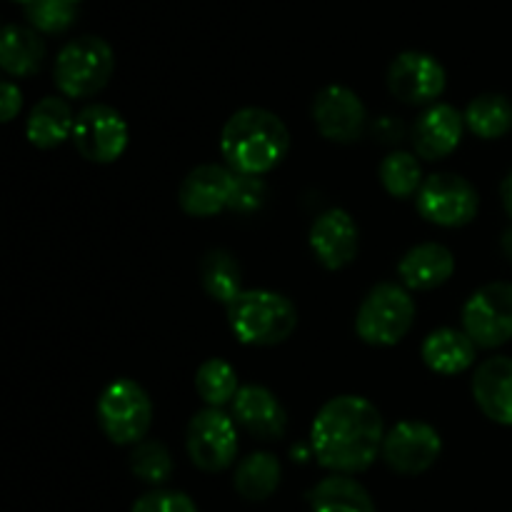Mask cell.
<instances>
[{"mask_svg":"<svg viewBox=\"0 0 512 512\" xmlns=\"http://www.w3.org/2000/svg\"><path fill=\"white\" fill-rule=\"evenodd\" d=\"M115 55L108 40L98 35H80L70 40L55 58L53 78L68 98H90L110 83Z\"/></svg>","mask_w":512,"mask_h":512,"instance_id":"277c9868","label":"cell"},{"mask_svg":"<svg viewBox=\"0 0 512 512\" xmlns=\"http://www.w3.org/2000/svg\"><path fill=\"white\" fill-rule=\"evenodd\" d=\"M45 58V45L38 30L5 25L0 40V65L13 78H30L40 70Z\"/></svg>","mask_w":512,"mask_h":512,"instance_id":"603a6c76","label":"cell"},{"mask_svg":"<svg viewBox=\"0 0 512 512\" xmlns=\"http://www.w3.org/2000/svg\"><path fill=\"white\" fill-rule=\"evenodd\" d=\"M385 425L380 410L360 395H338L318 410L310 445L318 463L333 475L368 470L383 453Z\"/></svg>","mask_w":512,"mask_h":512,"instance_id":"6da1fadb","label":"cell"},{"mask_svg":"<svg viewBox=\"0 0 512 512\" xmlns=\"http://www.w3.org/2000/svg\"><path fill=\"white\" fill-rule=\"evenodd\" d=\"M130 512H200L195 500L190 495L180 493V490L155 488L140 495L133 503Z\"/></svg>","mask_w":512,"mask_h":512,"instance_id":"4dcf8cb0","label":"cell"},{"mask_svg":"<svg viewBox=\"0 0 512 512\" xmlns=\"http://www.w3.org/2000/svg\"><path fill=\"white\" fill-rule=\"evenodd\" d=\"M265 198H268V188H265L263 178L258 175H240L235 180V190H233V200H230V208L233 213L240 215H250L255 210L263 208Z\"/></svg>","mask_w":512,"mask_h":512,"instance_id":"1f68e13d","label":"cell"},{"mask_svg":"<svg viewBox=\"0 0 512 512\" xmlns=\"http://www.w3.org/2000/svg\"><path fill=\"white\" fill-rule=\"evenodd\" d=\"M443 453V440L433 425L423 420H403L383 443V460L398 475H420L435 465Z\"/></svg>","mask_w":512,"mask_h":512,"instance_id":"8fae6325","label":"cell"},{"mask_svg":"<svg viewBox=\"0 0 512 512\" xmlns=\"http://www.w3.org/2000/svg\"><path fill=\"white\" fill-rule=\"evenodd\" d=\"M463 118L470 133H475L478 138H503L512 130V103L500 93L478 95L468 103Z\"/></svg>","mask_w":512,"mask_h":512,"instance_id":"484cf974","label":"cell"},{"mask_svg":"<svg viewBox=\"0 0 512 512\" xmlns=\"http://www.w3.org/2000/svg\"><path fill=\"white\" fill-rule=\"evenodd\" d=\"M380 183H383V188L393 198H413V195L420 193L425 183L420 160L413 153H408V150H393L380 163Z\"/></svg>","mask_w":512,"mask_h":512,"instance_id":"83f0119b","label":"cell"},{"mask_svg":"<svg viewBox=\"0 0 512 512\" xmlns=\"http://www.w3.org/2000/svg\"><path fill=\"white\" fill-rule=\"evenodd\" d=\"M73 145L85 160L98 165L115 163L125 153L130 140L128 123L115 108L103 103L85 105L75 115Z\"/></svg>","mask_w":512,"mask_h":512,"instance_id":"9c48e42d","label":"cell"},{"mask_svg":"<svg viewBox=\"0 0 512 512\" xmlns=\"http://www.w3.org/2000/svg\"><path fill=\"white\" fill-rule=\"evenodd\" d=\"M280 480H283V465L273 453H250L235 468L233 485L240 498L263 503L273 498L275 490L280 488Z\"/></svg>","mask_w":512,"mask_h":512,"instance_id":"cb8c5ba5","label":"cell"},{"mask_svg":"<svg viewBox=\"0 0 512 512\" xmlns=\"http://www.w3.org/2000/svg\"><path fill=\"white\" fill-rule=\"evenodd\" d=\"M500 198H503L505 213H508L510 218H512V170H510L508 175H505L503 185H500Z\"/></svg>","mask_w":512,"mask_h":512,"instance_id":"e575fe53","label":"cell"},{"mask_svg":"<svg viewBox=\"0 0 512 512\" xmlns=\"http://www.w3.org/2000/svg\"><path fill=\"white\" fill-rule=\"evenodd\" d=\"M463 330L485 350L512 340V283H488L475 290L463 308Z\"/></svg>","mask_w":512,"mask_h":512,"instance_id":"30bf717a","label":"cell"},{"mask_svg":"<svg viewBox=\"0 0 512 512\" xmlns=\"http://www.w3.org/2000/svg\"><path fill=\"white\" fill-rule=\"evenodd\" d=\"M75 128V113L63 98H43L35 103L30 110L28 123H25V135H28L30 145L40 150L58 148L63 140L73 138Z\"/></svg>","mask_w":512,"mask_h":512,"instance_id":"7402d4cb","label":"cell"},{"mask_svg":"<svg viewBox=\"0 0 512 512\" xmlns=\"http://www.w3.org/2000/svg\"><path fill=\"white\" fill-rule=\"evenodd\" d=\"M190 460L203 473L228 470L238 458V423L223 408H205L190 418L185 433Z\"/></svg>","mask_w":512,"mask_h":512,"instance_id":"52a82bcc","label":"cell"},{"mask_svg":"<svg viewBox=\"0 0 512 512\" xmlns=\"http://www.w3.org/2000/svg\"><path fill=\"white\" fill-rule=\"evenodd\" d=\"M220 150L230 170L260 178L285 160L290 150V130L270 110L243 108L223 125Z\"/></svg>","mask_w":512,"mask_h":512,"instance_id":"7a4b0ae2","label":"cell"},{"mask_svg":"<svg viewBox=\"0 0 512 512\" xmlns=\"http://www.w3.org/2000/svg\"><path fill=\"white\" fill-rule=\"evenodd\" d=\"M228 325L243 345H280L298 328V308L275 290H243L228 305Z\"/></svg>","mask_w":512,"mask_h":512,"instance_id":"3957f363","label":"cell"},{"mask_svg":"<svg viewBox=\"0 0 512 512\" xmlns=\"http://www.w3.org/2000/svg\"><path fill=\"white\" fill-rule=\"evenodd\" d=\"M463 125L465 118L453 105H430L413 125L415 153L425 160L448 158L463 140Z\"/></svg>","mask_w":512,"mask_h":512,"instance_id":"e0dca14e","label":"cell"},{"mask_svg":"<svg viewBox=\"0 0 512 512\" xmlns=\"http://www.w3.org/2000/svg\"><path fill=\"white\" fill-rule=\"evenodd\" d=\"M473 398L485 418L512 428V358L498 355L478 365L473 375Z\"/></svg>","mask_w":512,"mask_h":512,"instance_id":"ac0fdd59","label":"cell"},{"mask_svg":"<svg viewBox=\"0 0 512 512\" xmlns=\"http://www.w3.org/2000/svg\"><path fill=\"white\" fill-rule=\"evenodd\" d=\"M310 248L323 268L340 270L358 258L360 228L348 210L330 208L310 228Z\"/></svg>","mask_w":512,"mask_h":512,"instance_id":"9a60e30c","label":"cell"},{"mask_svg":"<svg viewBox=\"0 0 512 512\" xmlns=\"http://www.w3.org/2000/svg\"><path fill=\"white\" fill-rule=\"evenodd\" d=\"M70 3H80V0H70Z\"/></svg>","mask_w":512,"mask_h":512,"instance_id":"74e56055","label":"cell"},{"mask_svg":"<svg viewBox=\"0 0 512 512\" xmlns=\"http://www.w3.org/2000/svg\"><path fill=\"white\" fill-rule=\"evenodd\" d=\"M500 245H503L505 258H508L510 263H512V225H510V228L505 230V233H503V240H500Z\"/></svg>","mask_w":512,"mask_h":512,"instance_id":"d590c367","label":"cell"},{"mask_svg":"<svg viewBox=\"0 0 512 512\" xmlns=\"http://www.w3.org/2000/svg\"><path fill=\"white\" fill-rule=\"evenodd\" d=\"M455 273V255L440 243H420L398 265L400 283L408 290H435Z\"/></svg>","mask_w":512,"mask_h":512,"instance_id":"d6986e66","label":"cell"},{"mask_svg":"<svg viewBox=\"0 0 512 512\" xmlns=\"http://www.w3.org/2000/svg\"><path fill=\"white\" fill-rule=\"evenodd\" d=\"M233 420L253 438L273 443L283 438L288 428V413L278 395L263 385H243L233 400Z\"/></svg>","mask_w":512,"mask_h":512,"instance_id":"2e32d148","label":"cell"},{"mask_svg":"<svg viewBox=\"0 0 512 512\" xmlns=\"http://www.w3.org/2000/svg\"><path fill=\"white\" fill-rule=\"evenodd\" d=\"M415 323V300L405 285L380 283L360 303L355 330L368 345L390 348L410 333Z\"/></svg>","mask_w":512,"mask_h":512,"instance_id":"5b68a950","label":"cell"},{"mask_svg":"<svg viewBox=\"0 0 512 512\" xmlns=\"http://www.w3.org/2000/svg\"><path fill=\"white\" fill-rule=\"evenodd\" d=\"M370 130H373V138L383 145L398 143V140H403L405 135V125L400 123L395 115H383V118L375 120Z\"/></svg>","mask_w":512,"mask_h":512,"instance_id":"d6a6232c","label":"cell"},{"mask_svg":"<svg viewBox=\"0 0 512 512\" xmlns=\"http://www.w3.org/2000/svg\"><path fill=\"white\" fill-rule=\"evenodd\" d=\"M15 3H23V5H28V3H33V0H15Z\"/></svg>","mask_w":512,"mask_h":512,"instance_id":"8d00e7d4","label":"cell"},{"mask_svg":"<svg viewBox=\"0 0 512 512\" xmlns=\"http://www.w3.org/2000/svg\"><path fill=\"white\" fill-rule=\"evenodd\" d=\"M75 3L70 0H33L25 5V18L38 33H63L75 23Z\"/></svg>","mask_w":512,"mask_h":512,"instance_id":"f546056e","label":"cell"},{"mask_svg":"<svg viewBox=\"0 0 512 512\" xmlns=\"http://www.w3.org/2000/svg\"><path fill=\"white\" fill-rule=\"evenodd\" d=\"M130 470H133V475L138 480H143L148 485H158L160 488L173 475L170 450L163 443H158V440H143L130 453Z\"/></svg>","mask_w":512,"mask_h":512,"instance_id":"f1b7e54d","label":"cell"},{"mask_svg":"<svg viewBox=\"0 0 512 512\" xmlns=\"http://www.w3.org/2000/svg\"><path fill=\"white\" fill-rule=\"evenodd\" d=\"M195 390L208 403V408H223V405L233 403L238 395V373L223 358H210L195 373Z\"/></svg>","mask_w":512,"mask_h":512,"instance_id":"4316f807","label":"cell"},{"mask_svg":"<svg viewBox=\"0 0 512 512\" xmlns=\"http://www.w3.org/2000/svg\"><path fill=\"white\" fill-rule=\"evenodd\" d=\"M420 355H423V363L433 373L458 375L465 373L475 363V358H478V345L473 343V338L465 330L440 328L433 330L425 338Z\"/></svg>","mask_w":512,"mask_h":512,"instance_id":"ffe728a7","label":"cell"},{"mask_svg":"<svg viewBox=\"0 0 512 512\" xmlns=\"http://www.w3.org/2000/svg\"><path fill=\"white\" fill-rule=\"evenodd\" d=\"M365 105L345 85H328L313 100V120L330 143L350 145L363 135Z\"/></svg>","mask_w":512,"mask_h":512,"instance_id":"5bb4252c","label":"cell"},{"mask_svg":"<svg viewBox=\"0 0 512 512\" xmlns=\"http://www.w3.org/2000/svg\"><path fill=\"white\" fill-rule=\"evenodd\" d=\"M448 83L443 63L420 50L400 53L388 68V88L408 105H425L440 98Z\"/></svg>","mask_w":512,"mask_h":512,"instance_id":"7c38bea8","label":"cell"},{"mask_svg":"<svg viewBox=\"0 0 512 512\" xmlns=\"http://www.w3.org/2000/svg\"><path fill=\"white\" fill-rule=\"evenodd\" d=\"M200 283L210 298L230 305L243 293V268L230 250L213 248L200 263Z\"/></svg>","mask_w":512,"mask_h":512,"instance_id":"d4e9b609","label":"cell"},{"mask_svg":"<svg viewBox=\"0 0 512 512\" xmlns=\"http://www.w3.org/2000/svg\"><path fill=\"white\" fill-rule=\"evenodd\" d=\"M310 512H378L373 495L350 475H330L308 490Z\"/></svg>","mask_w":512,"mask_h":512,"instance_id":"44dd1931","label":"cell"},{"mask_svg":"<svg viewBox=\"0 0 512 512\" xmlns=\"http://www.w3.org/2000/svg\"><path fill=\"white\" fill-rule=\"evenodd\" d=\"M98 423L110 443L138 445L153 423V403L135 380L118 378L100 393Z\"/></svg>","mask_w":512,"mask_h":512,"instance_id":"8992f818","label":"cell"},{"mask_svg":"<svg viewBox=\"0 0 512 512\" xmlns=\"http://www.w3.org/2000/svg\"><path fill=\"white\" fill-rule=\"evenodd\" d=\"M20 105H23V93L15 83L5 80L0 85V110H3V123H10L15 115L20 113Z\"/></svg>","mask_w":512,"mask_h":512,"instance_id":"836d02e7","label":"cell"},{"mask_svg":"<svg viewBox=\"0 0 512 512\" xmlns=\"http://www.w3.org/2000/svg\"><path fill=\"white\" fill-rule=\"evenodd\" d=\"M418 213L440 228H463L473 223L480 208V195L470 180L455 173H435L425 178L415 195Z\"/></svg>","mask_w":512,"mask_h":512,"instance_id":"ba28073f","label":"cell"},{"mask_svg":"<svg viewBox=\"0 0 512 512\" xmlns=\"http://www.w3.org/2000/svg\"><path fill=\"white\" fill-rule=\"evenodd\" d=\"M238 173L225 165L205 163L190 170L180 183L178 203L193 218H213L230 208Z\"/></svg>","mask_w":512,"mask_h":512,"instance_id":"4fadbf2b","label":"cell"}]
</instances>
